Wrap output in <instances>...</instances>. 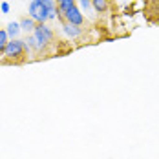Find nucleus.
<instances>
[{
    "instance_id": "f03ea898",
    "label": "nucleus",
    "mask_w": 159,
    "mask_h": 159,
    "mask_svg": "<svg viewBox=\"0 0 159 159\" xmlns=\"http://www.w3.org/2000/svg\"><path fill=\"white\" fill-rule=\"evenodd\" d=\"M26 51H28V48H26V40H22V39H11V40L7 42V46H6L4 57H6V61L15 62V61L24 59Z\"/></svg>"
},
{
    "instance_id": "423d86ee",
    "label": "nucleus",
    "mask_w": 159,
    "mask_h": 159,
    "mask_svg": "<svg viewBox=\"0 0 159 159\" xmlns=\"http://www.w3.org/2000/svg\"><path fill=\"white\" fill-rule=\"evenodd\" d=\"M62 33L68 39H77V37L82 35V28L80 26H73V24H68V22H62Z\"/></svg>"
},
{
    "instance_id": "7ed1b4c3",
    "label": "nucleus",
    "mask_w": 159,
    "mask_h": 159,
    "mask_svg": "<svg viewBox=\"0 0 159 159\" xmlns=\"http://www.w3.org/2000/svg\"><path fill=\"white\" fill-rule=\"evenodd\" d=\"M33 37L46 48L49 42H53V37H55V33H53V30L49 28L48 24H37V28H35V31L31 33Z\"/></svg>"
},
{
    "instance_id": "6e6552de",
    "label": "nucleus",
    "mask_w": 159,
    "mask_h": 159,
    "mask_svg": "<svg viewBox=\"0 0 159 159\" xmlns=\"http://www.w3.org/2000/svg\"><path fill=\"white\" fill-rule=\"evenodd\" d=\"M6 31L9 35V39H18V35L22 33V30H20V24L18 22H9L7 28H6Z\"/></svg>"
},
{
    "instance_id": "1a4fd4ad",
    "label": "nucleus",
    "mask_w": 159,
    "mask_h": 159,
    "mask_svg": "<svg viewBox=\"0 0 159 159\" xmlns=\"http://www.w3.org/2000/svg\"><path fill=\"white\" fill-rule=\"evenodd\" d=\"M92 7L95 9L97 13H106L108 2H106V0H92Z\"/></svg>"
},
{
    "instance_id": "9d476101",
    "label": "nucleus",
    "mask_w": 159,
    "mask_h": 159,
    "mask_svg": "<svg viewBox=\"0 0 159 159\" xmlns=\"http://www.w3.org/2000/svg\"><path fill=\"white\" fill-rule=\"evenodd\" d=\"M11 39H9V35L6 30H0V55H4V51H6V46H7V42H9Z\"/></svg>"
},
{
    "instance_id": "f8f14e48",
    "label": "nucleus",
    "mask_w": 159,
    "mask_h": 159,
    "mask_svg": "<svg viewBox=\"0 0 159 159\" xmlns=\"http://www.w3.org/2000/svg\"><path fill=\"white\" fill-rule=\"evenodd\" d=\"M0 9H2V13H9V9H11V7H9V4H7V2H2V4H0Z\"/></svg>"
},
{
    "instance_id": "39448f33",
    "label": "nucleus",
    "mask_w": 159,
    "mask_h": 159,
    "mask_svg": "<svg viewBox=\"0 0 159 159\" xmlns=\"http://www.w3.org/2000/svg\"><path fill=\"white\" fill-rule=\"evenodd\" d=\"M55 4H57V16H59L62 22H64V15H66L71 7H75V6H77V2H75V0H57Z\"/></svg>"
},
{
    "instance_id": "9b49d317",
    "label": "nucleus",
    "mask_w": 159,
    "mask_h": 159,
    "mask_svg": "<svg viewBox=\"0 0 159 159\" xmlns=\"http://www.w3.org/2000/svg\"><path fill=\"white\" fill-rule=\"evenodd\" d=\"M79 7L82 13H90V9H93L92 7V0H79Z\"/></svg>"
},
{
    "instance_id": "0eeeda50",
    "label": "nucleus",
    "mask_w": 159,
    "mask_h": 159,
    "mask_svg": "<svg viewBox=\"0 0 159 159\" xmlns=\"http://www.w3.org/2000/svg\"><path fill=\"white\" fill-rule=\"evenodd\" d=\"M18 24H20V30H22L24 33H28V35H31V33L35 31V28H37V22L33 20L31 16H24V18H20Z\"/></svg>"
},
{
    "instance_id": "f257e3e1",
    "label": "nucleus",
    "mask_w": 159,
    "mask_h": 159,
    "mask_svg": "<svg viewBox=\"0 0 159 159\" xmlns=\"http://www.w3.org/2000/svg\"><path fill=\"white\" fill-rule=\"evenodd\" d=\"M28 15L37 24H46L48 20L57 18V4L55 0H31L28 7Z\"/></svg>"
},
{
    "instance_id": "ddd939ff",
    "label": "nucleus",
    "mask_w": 159,
    "mask_h": 159,
    "mask_svg": "<svg viewBox=\"0 0 159 159\" xmlns=\"http://www.w3.org/2000/svg\"><path fill=\"white\" fill-rule=\"evenodd\" d=\"M106 2H111V0H106Z\"/></svg>"
},
{
    "instance_id": "20e7f679",
    "label": "nucleus",
    "mask_w": 159,
    "mask_h": 159,
    "mask_svg": "<svg viewBox=\"0 0 159 159\" xmlns=\"http://www.w3.org/2000/svg\"><path fill=\"white\" fill-rule=\"evenodd\" d=\"M64 22H68V24H73V26H80L82 28V24H84V13L80 11V7H71L66 15H64Z\"/></svg>"
}]
</instances>
